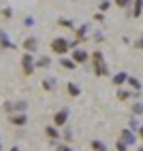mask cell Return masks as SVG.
Segmentation results:
<instances>
[{"label":"cell","mask_w":143,"mask_h":151,"mask_svg":"<svg viewBox=\"0 0 143 151\" xmlns=\"http://www.w3.org/2000/svg\"><path fill=\"white\" fill-rule=\"evenodd\" d=\"M0 151H2V143H0Z\"/></svg>","instance_id":"ab89813d"},{"label":"cell","mask_w":143,"mask_h":151,"mask_svg":"<svg viewBox=\"0 0 143 151\" xmlns=\"http://www.w3.org/2000/svg\"><path fill=\"white\" fill-rule=\"evenodd\" d=\"M0 17H4V19H11V17H13V9H11V6H4V9H0Z\"/></svg>","instance_id":"4316f807"},{"label":"cell","mask_w":143,"mask_h":151,"mask_svg":"<svg viewBox=\"0 0 143 151\" xmlns=\"http://www.w3.org/2000/svg\"><path fill=\"white\" fill-rule=\"evenodd\" d=\"M68 109H60V111H56V115H54V126L56 128H64L66 126V122H68Z\"/></svg>","instance_id":"3957f363"},{"label":"cell","mask_w":143,"mask_h":151,"mask_svg":"<svg viewBox=\"0 0 143 151\" xmlns=\"http://www.w3.org/2000/svg\"><path fill=\"white\" fill-rule=\"evenodd\" d=\"M111 81H113V85L115 87H122V85H126L128 83V75L122 70V73H115L113 77H111Z\"/></svg>","instance_id":"9c48e42d"},{"label":"cell","mask_w":143,"mask_h":151,"mask_svg":"<svg viewBox=\"0 0 143 151\" xmlns=\"http://www.w3.org/2000/svg\"><path fill=\"white\" fill-rule=\"evenodd\" d=\"M66 94H68L70 98H79V96H81V87H79L77 83L70 81V83H66Z\"/></svg>","instance_id":"4fadbf2b"},{"label":"cell","mask_w":143,"mask_h":151,"mask_svg":"<svg viewBox=\"0 0 143 151\" xmlns=\"http://www.w3.org/2000/svg\"><path fill=\"white\" fill-rule=\"evenodd\" d=\"M22 47H24V51L34 53L36 49H38V38H36V36H26L24 43H22Z\"/></svg>","instance_id":"8992f818"},{"label":"cell","mask_w":143,"mask_h":151,"mask_svg":"<svg viewBox=\"0 0 143 151\" xmlns=\"http://www.w3.org/2000/svg\"><path fill=\"white\" fill-rule=\"evenodd\" d=\"M9 151H19V147H15V145H13V147H11V149H9Z\"/></svg>","instance_id":"74e56055"},{"label":"cell","mask_w":143,"mask_h":151,"mask_svg":"<svg viewBox=\"0 0 143 151\" xmlns=\"http://www.w3.org/2000/svg\"><path fill=\"white\" fill-rule=\"evenodd\" d=\"M58 26H60V28H68V30L75 28L73 19H66V17H58Z\"/></svg>","instance_id":"44dd1931"},{"label":"cell","mask_w":143,"mask_h":151,"mask_svg":"<svg viewBox=\"0 0 143 151\" xmlns=\"http://www.w3.org/2000/svg\"><path fill=\"white\" fill-rule=\"evenodd\" d=\"M0 49H2V51H7V49H17V45L13 41H9V34L4 30H0Z\"/></svg>","instance_id":"ba28073f"},{"label":"cell","mask_w":143,"mask_h":151,"mask_svg":"<svg viewBox=\"0 0 143 151\" xmlns=\"http://www.w3.org/2000/svg\"><path fill=\"white\" fill-rule=\"evenodd\" d=\"M70 58H73L77 64H86L88 60H90V53H88V51H83L81 47H77V49H73V51H70Z\"/></svg>","instance_id":"52a82bcc"},{"label":"cell","mask_w":143,"mask_h":151,"mask_svg":"<svg viewBox=\"0 0 143 151\" xmlns=\"http://www.w3.org/2000/svg\"><path fill=\"white\" fill-rule=\"evenodd\" d=\"M62 136H64V140H66V143L70 145V140H73V132H70V130H64V134H62Z\"/></svg>","instance_id":"d6a6232c"},{"label":"cell","mask_w":143,"mask_h":151,"mask_svg":"<svg viewBox=\"0 0 143 151\" xmlns=\"http://www.w3.org/2000/svg\"><path fill=\"white\" fill-rule=\"evenodd\" d=\"M92 62H94V64H100V62H105V53L103 51H92Z\"/></svg>","instance_id":"d4e9b609"},{"label":"cell","mask_w":143,"mask_h":151,"mask_svg":"<svg viewBox=\"0 0 143 151\" xmlns=\"http://www.w3.org/2000/svg\"><path fill=\"white\" fill-rule=\"evenodd\" d=\"M132 96H139L137 92H128V89H122V87H118V100H122V102H126V100H130Z\"/></svg>","instance_id":"e0dca14e"},{"label":"cell","mask_w":143,"mask_h":151,"mask_svg":"<svg viewBox=\"0 0 143 151\" xmlns=\"http://www.w3.org/2000/svg\"><path fill=\"white\" fill-rule=\"evenodd\" d=\"M126 85H130L132 92H141V81H139L137 77H128V83Z\"/></svg>","instance_id":"ffe728a7"},{"label":"cell","mask_w":143,"mask_h":151,"mask_svg":"<svg viewBox=\"0 0 143 151\" xmlns=\"http://www.w3.org/2000/svg\"><path fill=\"white\" fill-rule=\"evenodd\" d=\"M128 128L132 130V132H137V130L141 128V122H139V117H137V115H132V117L128 119Z\"/></svg>","instance_id":"7402d4cb"},{"label":"cell","mask_w":143,"mask_h":151,"mask_svg":"<svg viewBox=\"0 0 143 151\" xmlns=\"http://www.w3.org/2000/svg\"><path fill=\"white\" fill-rule=\"evenodd\" d=\"M34 24H36V19H34V17H26V19H24V26H26V28H32Z\"/></svg>","instance_id":"4dcf8cb0"},{"label":"cell","mask_w":143,"mask_h":151,"mask_svg":"<svg viewBox=\"0 0 143 151\" xmlns=\"http://www.w3.org/2000/svg\"><path fill=\"white\" fill-rule=\"evenodd\" d=\"M135 49H143V32H141V36L135 41Z\"/></svg>","instance_id":"e575fe53"},{"label":"cell","mask_w":143,"mask_h":151,"mask_svg":"<svg viewBox=\"0 0 143 151\" xmlns=\"http://www.w3.org/2000/svg\"><path fill=\"white\" fill-rule=\"evenodd\" d=\"M94 22H100V24H103V22H105V13H100V11L94 13Z\"/></svg>","instance_id":"836d02e7"},{"label":"cell","mask_w":143,"mask_h":151,"mask_svg":"<svg viewBox=\"0 0 143 151\" xmlns=\"http://www.w3.org/2000/svg\"><path fill=\"white\" fill-rule=\"evenodd\" d=\"M90 147L94 149V151H107V145L103 143V140H98V138H94V140H92V143H90Z\"/></svg>","instance_id":"603a6c76"},{"label":"cell","mask_w":143,"mask_h":151,"mask_svg":"<svg viewBox=\"0 0 143 151\" xmlns=\"http://www.w3.org/2000/svg\"><path fill=\"white\" fill-rule=\"evenodd\" d=\"M45 136H47L49 140H58L62 134H60V132H58V128L52 124V126H47V128H45Z\"/></svg>","instance_id":"2e32d148"},{"label":"cell","mask_w":143,"mask_h":151,"mask_svg":"<svg viewBox=\"0 0 143 151\" xmlns=\"http://www.w3.org/2000/svg\"><path fill=\"white\" fill-rule=\"evenodd\" d=\"M137 136H139V138H141V140H143V124H141V128H139V130H137Z\"/></svg>","instance_id":"8d00e7d4"},{"label":"cell","mask_w":143,"mask_h":151,"mask_svg":"<svg viewBox=\"0 0 143 151\" xmlns=\"http://www.w3.org/2000/svg\"><path fill=\"white\" fill-rule=\"evenodd\" d=\"M36 70V60H34V53H28L24 51L22 55V75L24 77H32Z\"/></svg>","instance_id":"7a4b0ae2"},{"label":"cell","mask_w":143,"mask_h":151,"mask_svg":"<svg viewBox=\"0 0 143 151\" xmlns=\"http://www.w3.org/2000/svg\"><path fill=\"white\" fill-rule=\"evenodd\" d=\"M115 151H128V145H126L122 138H118V140H115Z\"/></svg>","instance_id":"f1b7e54d"},{"label":"cell","mask_w":143,"mask_h":151,"mask_svg":"<svg viewBox=\"0 0 143 151\" xmlns=\"http://www.w3.org/2000/svg\"><path fill=\"white\" fill-rule=\"evenodd\" d=\"M137 151H143V147H137Z\"/></svg>","instance_id":"f35d334b"},{"label":"cell","mask_w":143,"mask_h":151,"mask_svg":"<svg viewBox=\"0 0 143 151\" xmlns=\"http://www.w3.org/2000/svg\"><path fill=\"white\" fill-rule=\"evenodd\" d=\"M49 66H52V58H49V55L36 58V68H49Z\"/></svg>","instance_id":"d6986e66"},{"label":"cell","mask_w":143,"mask_h":151,"mask_svg":"<svg viewBox=\"0 0 143 151\" xmlns=\"http://www.w3.org/2000/svg\"><path fill=\"white\" fill-rule=\"evenodd\" d=\"M9 124L15 126V128H24L28 124V115L26 113H13V115H9Z\"/></svg>","instance_id":"277c9868"},{"label":"cell","mask_w":143,"mask_h":151,"mask_svg":"<svg viewBox=\"0 0 143 151\" xmlns=\"http://www.w3.org/2000/svg\"><path fill=\"white\" fill-rule=\"evenodd\" d=\"M2 106H4V111H7L9 115H13V100H7V102H4Z\"/></svg>","instance_id":"f546056e"},{"label":"cell","mask_w":143,"mask_h":151,"mask_svg":"<svg viewBox=\"0 0 143 151\" xmlns=\"http://www.w3.org/2000/svg\"><path fill=\"white\" fill-rule=\"evenodd\" d=\"M109 6H111V0H100L98 2V11L105 13V11H109Z\"/></svg>","instance_id":"83f0119b"},{"label":"cell","mask_w":143,"mask_h":151,"mask_svg":"<svg viewBox=\"0 0 143 151\" xmlns=\"http://www.w3.org/2000/svg\"><path fill=\"white\" fill-rule=\"evenodd\" d=\"M94 41H100V43H103V41H105V36L100 34V32H96V34H94Z\"/></svg>","instance_id":"d590c367"},{"label":"cell","mask_w":143,"mask_h":151,"mask_svg":"<svg viewBox=\"0 0 143 151\" xmlns=\"http://www.w3.org/2000/svg\"><path fill=\"white\" fill-rule=\"evenodd\" d=\"M56 151H75V149L66 143V145H58V147H56Z\"/></svg>","instance_id":"1f68e13d"},{"label":"cell","mask_w":143,"mask_h":151,"mask_svg":"<svg viewBox=\"0 0 143 151\" xmlns=\"http://www.w3.org/2000/svg\"><path fill=\"white\" fill-rule=\"evenodd\" d=\"M94 75H96V77H109L111 70L107 68L105 62H100V64H94Z\"/></svg>","instance_id":"7c38bea8"},{"label":"cell","mask_w":143,"mask_h":151,"mask_svg":"<svg viewBox=\"0 0 143 151\" xmlns=\"http://www.w3.org/2000/svg\"><path fill=\"white\" fill-rule=\"evenodd\" d=\"M141 15H143V0H135V2H132V9H130V17L139 19Z\"/></svg>","instance_id":"8fae6325"},{"label":"cell","mask_w":143,"mask_h":151,"mask_svg":"<svg viewBox=\"0 0 143 151\" xmlns=\"http://www.w3.org/2000/svg\"><path fill=\"white\" fill-rule=\"evenodd\" d=\"M132 2H135V0H113V4L118 9H132Z\"/></svg>","instance_id":"cb8c5ba5"},{"label":"cell","mask_w":143,"mask_h":151,"mask_svg":"<svg viewBox=\"0 0 143 151\" xmlns=\"http://www.w3.org/2000/svg\"><path fill=\"white\" fill-rule=\"evenodd\" d=\"M41 87H43L45 92H54L56 89V77H45L43 81H41Z\"/></svg>","instance_id":"5bb4252c"},{"label":"cell","mask_w":143,"mask_h":151,"mask_svg":"<svg viewBox=\"0 0 143 151\" xmlns=\"http://www.w3.org/2000/svg\"><path fill=\"white\" fill-rule=\"evenodd\" d=\"M70 49V43L66 36H56L52 38V43H49V51H54L56 55H66Z\"/></svg>","instance_id":"6da1fadb"},{"label":"cell","mask_w":143,"mask_h":151,"mask_svg":"<svg viewBox=\"0 0 143 151\" xmlns=\"http://www.w3.org/2000/svg\"><path fill=\"white\" fill-rule=\"evenodd\" d=\"M60 66H62V68H66V70H75L79 64L75 62V60L73 58H66V55H60Z\"/></svg>","instance_id":"30bf717a"},{"label":"cell","mask_w":143,"mask_h":151,"mask_svg":"<svg viewBox=\"0 0 143 151\" xmlns=\"http://www.w3.org/2000/svg\"><path fill=\"white\" fill-rule=\"evenodd\" d=\"M118 138H122V140H124V143L130 147V145H135V143H137V138H139V136H137V132H132L130 128H124V130L120 132Z\"/></svg>","instance_id":"5b68a950"},{"label":"cell","mask_w":143,"mask_h":151,"mask_svg":"<svg viewBox=\"0 0 143 151\" xmlns=\"http://www.w3.org/2000/svg\"><path fill=\"white\" fill-rule=\"evenodd\" d=\"M88 30H90L88 24H81L79 28H75V36H77V41H86V38H88Z\"/></svg>","instance_id":"9a60e30c"},{"label":"cell","mask_w":143,"mask_h":151,"mask_svg":"<svg viewBox=\"0 0 143 151\" xmlns=\"http://www.w3.org/2000/svg\"><path fill=\"white\" fill-rule=\"evenodd\" d=\"M130 109H132V115H137V117H139V115H143V102H135Z\"/></svg>","instance_id":"484cf974"},{"label":"cell","mask_w":143,"mask_h":151,"mask_svg":"<svg viewBox=\"0 0 143 151\" xmlns=\"http://www.w3.org/2000/svg\"><path fill=\"white\" fill-rule=\"evenodd\" d=\"M28 111V102L26 100H15L13 102V113H26Z\"/></svg>","instance_id":"ac0fdd59"},{"label":"cell","mask_w":143,"mask_h":151,"mask_svg":"<svg viewBox=\"0 0 143 151\" xmlns=\"http://www.w3.org/2000/svg\"><path fill=\"white\" fill-rule=\"evenodd\" d=\"M73 2H75V0H73Z\"/></svg>","instance_id":"60d3db41"}]
</instances>
